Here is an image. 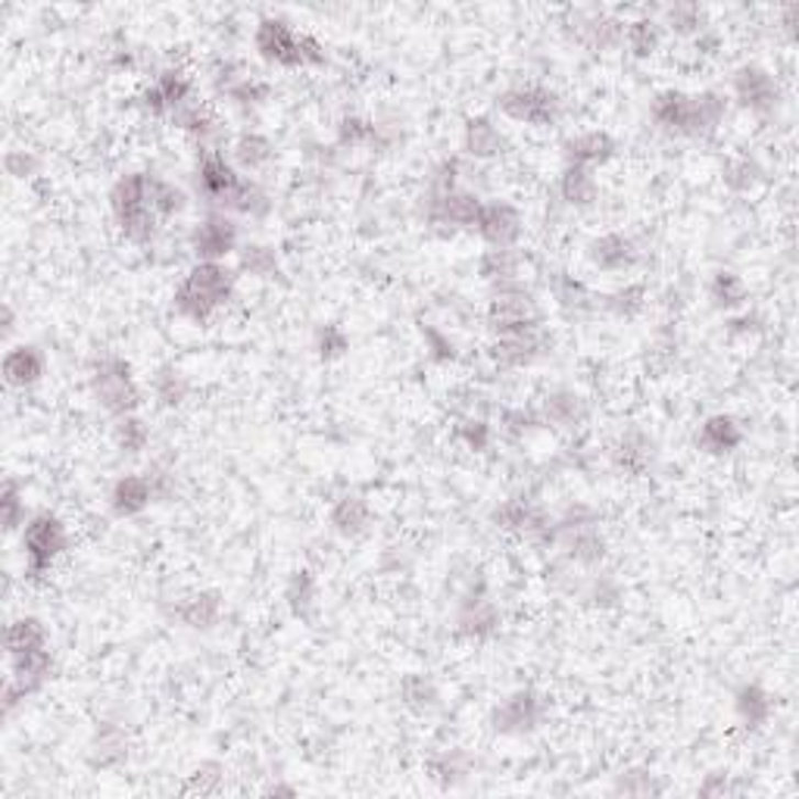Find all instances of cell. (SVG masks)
Returning <instances> with one entry per match:
<instances>
[{
	"label": "cell",
	"mask_w": 799,
	"mask_h": 799,
	"mask_svg": "<svg viewBox=\"0 0 799 799\" xmlns=\"http://www.w3.org/2000/svg\"><path fill=\"white\" fill-rule=\"evenodd\" d=\"M400 700L415 715H429V712H434L441 706V690H437V684H434L431 675L410 672V675L400 678Z\"/></svg>",
	"instance_id": "74e56055"
},
{
	"label": "cell",
	"mask_w": 799,
	"mask_h": 799,
	"mask_svg": "<svg viewBox=\"0 0 799 799\" xmlns=\"http://www.w3.org/2000/svg\"><path fill=\"white\" fill-rule=\"evenodd\" d=\"M544 325V312L541 303L534 300V293L528 291L525 285H512V288H497L490 297L488 307V329L490 334H509L522 332V329H537Z\"/></svg>",
	"instance_id": "ba28073f"
},
{
	"label": "cell",
	"mask_w": 799,
	"mask_h": 799,
	"mask_svg": "<svg viewBox=\"0 0 799 799\" xmlns=\"http://www.w3.org/2000/svg\"><path fill=\"white\" fill-rule=\"evenodd\" d=\"M337 144L341 147H351V151H385L390 144V135L385 132V125L371 122L366 116H344L337 122Z\"/></svg>",
	"instance_id": "836d02e7"
},
{
	"label": "cell",
	"mask_w": 799,
	"mask_h": 799,
	"mask_svg": "<svg viewBox=\"0 0 799 799\" xmlns=\"http://www.w3.org/2000/svg\"><path fill=\"white\" fill-rule=\"evenodd\" d=\"M475 232L481 234V241L488 244L490 251H507V247H515L525 234V215L515 203L509 200H488L481 207V215H478V225Z\"/></svg>",
	"instance_id": "e0dca14e"
},
{
	"label": "cell",
	"mask_w": 799,
	"mask_h": 799,
	"mask_svg": "<svg viewBox=\"0 0 799 799\" xmlns=\"http://www.w3.org/2000/svg\"><path fill=\"white\" fill-rule=\"evenodd\" d=\"M624 44L628 51L637 59L653 57L663 44V22H656L653 16H637L624 25Z\"/></svg>",
	"instance_id": "7bdbcfd3"
},
{
	"label": "cell",
	"mask_w": 799,
	"mask_h": 799,
	"mask_svg": "<svg viewBox=\"0 0 799 799\" xmlns=\"http://www.w3.org/2000/svg\"><path fill=\"white\" fill-rule=\"evenodd\" d=\"M559 197L566 200L568 207H578V210L590 207L600 197V181L593 176V169L566 163V169L559 176Z\"/></svg>",
	"instance_id": "8d00e7d4"
},
{
	"label": "cell",
	"mask_w": 799,
	"mask_h": 799,
	"mask_svg": "<svg viewBox=\"0 0 799 799\" xmlns=\"http://www.w3.org/2000/svg\"><path fill=\"white\" fill-rule=\"evenodd\" d=\"M69 546V531L63 519L54 512H38L22 528V556H25V575L32 581L44 578L59 556Z\"/></svg>",
	"instance_id": "8992f818"
},
{
	"label": "cell",
	"mask_w": 799,
	"mask_h": 799,
	"mask_svg": "<svg viewBox=\"0 0 799 799\" xmlns=\"http://www.w3.org/2000/svg\"><path fill=\"white\" fill-rule=\"evenodd\" d=\"M571 35L578 44H585L587 51H612L624 44V22L600 13V10H575V25Z\"/></svg>",
	"instance_id": "44dd1931"
},
{
	"label": "cell",
	"mask_w": 799,
	"mask_h": 799,
	"mask_svg": "<svg viewBox=\"0 0 799 799\" xmlns=\"http://www.w3.org/2000/svg\"><path fill=\"white\" fill-rule=\"evenodd\" d=\"M553 546L563 550L568 563L578 566H600L606 556V534L600 531V515L587 503H568L553 525Z\"/></svg>",
	"instance_id": "277c9868"
},
{
	"label": "cell",
	"mask_w": 799,
	"mask_h": 799,
	"mask_svg": "<svg viewBox=\"0 0 799 799\" xmlns=\"http://www.w3.org/2000/svg\"><path fill=\"white\" fill-rule=\"evenodd\" d=\"M478 273L488 281L490 288H512V285H525L522 273H525V256L519 254L515 247L507 251H488L478 263Z\"/></svg>",
	"instance_id": "1f68e13d"
},
{
	"label": "cell",
	"mask_w": 799,
	"mask_h": 799,
	"mask_svg": "<svg viewBox=\"0 0 799 799\" xmlns=\"http://www.w3.org/2000/svg\"><path fill=\"white\" fill-rule=\"evenodd\" d=\"M191 95H195V85L181 69H163L154 85L141 91V107L156 119H173L176 110L191 103Z\"/></svg>",
	"instance_id": "d6986e66"
},
{
	"label": "cell",
	"mask_w": 799,
	"mask_h": 799,
	"mask_svg": "<svg viewBox=\"0 0 799 799\" xmlns=\"http://www.w3.org/2000/svg\"><path fill=\"white\" fill-rule=\"evenodd\" d=\"M644 285H624L619 291L600 293V310L609 312V315H619V319H634L637 312L644 310Z\"/></svg>",
	"instance_id": "681fc988"
},
{
	"label": "cell",
	"mask_w": 799,
	"mask_h": 799,
	"mask_svg": "<svg viewBox=\"0 0 799 799\" xmlns=\"http://www.w3.org/2000/svg\"><path fill=\"white\" fill-rule=\"evenodd\" d=\"M285 600H288V606H291V612L297 619H310L312 612H315V603H319L315 575L307 571V568L293 571L291 578H288V585H285Z\"/></svg>",
	"instance_id": "f6af8a7d"
},
{
	"label": "cell",
	"mask_w": 799,
	"mask_h": 799,
	"mask_svg": "<svg viewBox=\"0 0 799 799\" xmlns=\"http://www.w3.org/2000/svg\"><path fill=\"white\" fill-rule=\"evenodd\" d=\"M546 351H550V337H546L544 325H537V329L497 334L490 344V359L500 369H525V366H534L541 356H546Z\"/></svg>",
	"instance_id": "ac0fdd59"
},
{
	"label": "cell",
	"mask_w": 799,
	"mask_h": 799,
	"mask_svg": "<svg viewBox=\"0 0 799 799\" xmlns=\"http://www.w3.org/2000/svg\"><path fill=\"white\" fill-rule=\"evenodd\" d=\"M178 622L191 631H210L222 619V593L219 590H195L176 606Z\"/></svg>",
	"instance_id": "4dcf8cb0"
},
{
	"label": "cell",
	"mask_w": 799,
	"mask_h": 799,
	"mask_svg": "<svg viewBox=\"0 0 799 799\" xmlns=\"http://www.w3.org/2000/svg\"><path fill=\"white\" fill-rule=\"evenodd\" d=\"M244 178L237 173L229 156L222 151H203L200 163H197V195L203 197V203L210 210L229 213V203L237 195V188L244 185Z\"/></svg>",
	"instance_id": "8fae6325"
},
{
	"label": "cell",
	"mask_w": 799,
	"mask_h": 799,
	"mask_svg": "<svg viewBox=\"0 0 799 799\" xmlns=\"http://www.w3.org/2000/svg\"><path fill=\"white\" fill-rule=\"evenodd\" d=\"M471 765L475 762H471L466 750L453 746V750H444L437 759L431 762V772H434V778L441 780L444 787H456V784H463L471 775Z\"/></svg>",
	"instance_id": "c3c4849f"
},
{
	"label": "cell",
	"mask_w": 799,
	"mask_h": 799,
	"mask_svg": "<svg viewBox=\"0 0 799 799\" xmlns=\"http://www.w3.org/2000/svg\"><path fill=\"white\" fill-rule=\"evenodd\" d=\"M456 441H463L468 450L475 453H485L493 441V429H490L488 419H475V415H466L459 425H456Z\"/></svg>",
	"instance_id": "9f6ffc18"
},
{
	"label": "cell",
	"mask_w": 799,
	"mask_h": 799,
	"mask_svg": "<svg viewBox=\"0 0 799 799\" xmlns=\"http://www.w3.org/2000/svg\"><path fill=\"white\" fill-rule=\"evenodd\" d=\"M772 693L762 687V684H743L741 690L734 693V712L746 731H759L762 724H768L772 719Z\"/></svg>",
	"instance_id": "e575fe53"
},
{
	"label": "cell",
	"mask_w": 799,
	"mask_h": 799,
	"mask_svg": "<svg viewBox=\"0 0 799 799\" xmlns=\"http://www.w3.org/2000/svg\"><path fill=\"white\" fill-rule=\"evenodd\" d=\"M191 790L195 794H219L222 790V765L219 762H203L191 775Z\"/></svg>",
	"instance_id": "be15d7a7"
},
{
	"label": "cell",
	"mask_w": 799,
	"mask_h": 799,
	"mask_svg": "<svg viewBox=\"0 0 799 799\" xmlns=\"http://www.w3.org/2000/svg\"><path fill=\"white\" fill-rule=\"evenodd\" d=\"M275 159V144L259 132H241L232 141V163L244 173H263Z\"/></svg>",
	"instance_id": "d590c367"
},
{
	"label": "cell",
	"mask_w": 799,
	"mask_h": 799,
	"mask_svg": "<svg viewBox=\"0 0 799 799\" xmlns=\"http://www.w3.org/2000/svg\"><path fill=\"white\" fill-rule=\"evenodd\" d=\"M419 332H422V341H425V351H429L431 363L447 366V363H456V359H459L456 341H453L444 329H437V325H431V322H422Z\"/></svg>",
	"instance_id": "11a10c76"
},
{
	"label": "cell",
	"mask_w": 799,
	"mask_h": 799,
	"mask_svg": "<svg viewBox=\"0 0 799 799\" xmlns=\"http://www.w3.org/2000/svg\"><path fill=\"white\" fill-rule=\"evenodd\" d=\"M151 200H154V210L159 219H173V215L185 213V207H188V195L178 188L176 181L156 176V173L151 178Z\"/></svg>",
	"instance_id": "f907efd6"
},
{
	"label": "cell",
	"mask_w": 799,
	"mask_h": 799,
	"mask_svg": "<svg viewBox=\"0 0 799 799\" xmlns=\"http://www.w3.org/2000/svg\"><path fill=\"white\" fill-rule=\"evenodd\" d=\"M113 444H116L122 453H144L147 444H151V425L141 419V415H119L116 425H113Z\"/></svg>",
	"instance_id": "bcb514c9"
},
{
	"label": "cell",
	"mask_w": 799,
	"mask_h": 799,
	"mask_svg": "<svg viewBox=\"0 0 799 799\" xmlns=\"http://www.w3.org/2000/svg\"><path fill=\"white\" fill-rule=\"evenodd\" d=\"M587 259L600 269V273L619 275L631 273L641 263V247L631 234L624 232H606L593 237L587 244Z\"/></svg>",
	"instance_id": "ffe728a7"
},
{
	"label": "cell",
	"mask_w": 799,
	"mask_h": 799,
	"mask_svg": "<svg viewBox=\"0 0 799 799\" xmlns=\"http://www.w3.org/2000/svg\"><path fill=\"white\" fill-rule=\"evenodd\" d=\"M485 200L468 191V188H453L444 195H429L422 197V215L429 225L437 229H450V232H463V229H475L478 225V215H481Z\"/></svg>",
	"instance_id": "4fadbf2b"
},
{
	"label": "cell",
	"mask_w": 799,
	"mask_h": 799,
	"mask_svg": "<svg viewBox=\"0 0 799 799\" xmlns=\"http://www.w3.org/2000/svg\"><path fill=\"white\" fill-rule=\"evenodd\" d=\"M728 116V100L719 91H663L650 103V119L665 135L709 137Z\"/></svg>",
	"instance_id": "6da1fadb"
},
{
	"label": "cell",
	"mask_w": 799,
	"mask_h": 799,
	"mask_svg": "<svg viewBox=\"0 0 799 799\" xmlns=\"http://www.w3.org/2000/svg\"><path fill=\"white\" fill-rule=\"evenodd\" d=\"M709 300H712V307L722 312H734L746 307V300H750V288H746V281H743L737 273H722L712 275V281H709Z\"/></svg>",
	"instance_id": "60d3db41"
},
{
	"label": "cell",
	"mask_w": 799,
	"mask_h": 799,
	"mask_svg": "<svg viewBox=\"0 0 799 799\" xmlns=\"http://www.w3.org/2000/svg\"><path fill=\"white\" fill-rule=\"evenodd\" d=\"M493 525L507 534H515L528 544L534 546H553V525H556V515L546 512L534 497L528 493H512L507 497L500 507L493 509Z\"/></svg>",
	"instance_id": "52a82bcc"
},
{
	"label": "cell",
	"mask_w": 799,
	"mask_h": 799,
	"mask_svg": "<svg viewBox=\"0 0 799 799\" xmlns=\"http://www.w3.org/2000/svg\"><path fill=\"white\" fill-rule=\"evenodd\" d=\"M563 154L566 163L571 166H587V169H597L606 166L612 156L619 154V144L609 132H581V135H571L563 144Z\"/></svg>",
	"instance_id": "484cf974"
},
{
	"label": "cell",
	"mask_w": 799,
	"mask_h": 799,
	"mask_svg": "<svg viewBox=\"0 0 799 799\" xmlns=\"http://www.w3.org/2000/svg\"><path fill=\"white\" fill-rule=\"evenodd\" d=\"M612 466L628 478H644L656 466V441L641 429L624 431L612 447Z\"/></svg>",
	"instance_id": "7402d4cb"
},
{
	"label": "cell",
	"mask_w": 799,
	"mask_h": 799,
	"mask_svg": "<svg viewBox=\"0 0 799 799\" xmlns=\"http://www.w3.org/2000/svg\"><path fill=\"white\" fill-rule=\"evenodd\" d=\"M129 756V734L125 728H119L113 722L98 724L91 746H88V759L95 768H116L119 762H125Z\"/></svg>",
	"instance_id": "d6a6232c"
},
{
	"label": "cell",
	"mask_w": 799,
	"mask_h": 799,
	"mask_svg": "<svg viewBox=\"0 0 799 799\" xmlns=\"http://www.w3.org/2000/svg\"><path fill=\"white\" fill-rule=\"evenodd\" d=\"M500 113L525 125H553L563 116V98L546 85H515L497 98Z\"/></svg>",
	"instance_id": "9c48e42d"
},
{
	"label": "cell",
	"mask_w": 799,
	"mask_h": 799,
	"mask_svg": "<svg viewBox=\"0 0 799 799\" xmlns=\"http://www.w3.org/2000/svg\"><path fill=\"white\" fill-rule=\"evenodd\" d=\"M587 400L571 388L546 390L541 400V422L556 431H575L587 422Z\"/></svg>",
	"instance_id": "603a6c76"
},
{
	"label": "cell",
	"mask_w": 799,
	"mask_h": 799,
	"mask_svg": "<svg viewBox=\"0 0 799 799\" xmlns=\"http://www.w3.org/2000/svg\"><path fill=\"white\" fill-rule=\"evenodd\" d=\"M3 337H13V332H16V312H13V307L10 303H3Z\"/></svg>",
	"instance_id": "03108f58"
},
{
	"label": "cell",
	"mask_w": 799,
	"mask_h": 799,
	"mask_svg": "<svg viewBox=\"0 0 799 799\" xmlns=\"http://www.w3.org/2000/svg\"><path fill=\"white\" fill-rule=\"evenodd\" d=\"M329 522H332L334 534H341V537H347V541L363 537V534L371 528L369 500L359 497V493H344V497H337L332 503V512H329Z\"/></svg>",
	"instance_id": "f1b7e54d"
},
{
	"label": "cell",
	"mask_w": 799,
	"mask_h": 799,
	"mask_svg": "<svg viewBox=\"0 0 799 799\" xmlns=\"http://www.w3.org/2000/svg\"><path fill=\"white\" fill-rule=\"evenodd\" d=\"M3 169H7V176L16 178V181H29V178H35L41 173V159L38 154H32L25 147H16V151H7Z\"/></svg>",
	"instance_id": "680465c9"
},
{
	"label": "cell",
	"mask_w": 799,
	"mask_h": 799,
	"mask_svg": "<svg viewBox=\"0 0 799 799\" xmlns=\"http://www.w3.org/2000/svg\"><path fill=\"white\" fill-rule=\"evenodd\" d=\"M154 500V485H151L147 475H135V471L132 475H122L116 485L110 488V509H113V515H119V519H135Z\"/></svg>",
	"instance_id": "4316f807"
},
{
	"label": "cell",
	"mask_w": 799,
	"mask_h": 799,
	"mask_svg": "<svg viewBox=\"0 0 799 799\" xmlns=\"http://www.w3.org/2000/svg\"><path fill=\"white\" fill-rule=\"evenodd\" d=\"M151 388H154V397L159 400V407H166V410H178L185 400H188V375L173 366V363H166V366H159L154 371V381H151Z\"/></svg>",
	"instance_id": "b9f144b4"
},
{
	"label": "cell",
	"mask_w": 799,
	"mask_h": 799,
	"mask_svg": "<svg viewBox=\"0 0 799 799\" xmlns=\"http://www.w3.org/2000/svg\"><path fill=\"white\" fill-rule=\"evenodd\" d=\"M234 297V273L225 263H197L173 293V310L195 322L210 325L213 315Z\"/></svg>",
	"instance_id": "7a4b0ae2"
},
{
	"label": "cell",
	"mask_w": 799,
	"mask_h": 799,
	"mask_svg": "<svg viewBox=\"0 0 799 799\" xmlns=\"http://www.w3.org/2000/svg\"><path fill=\"white\" fill-rule=\"evenodd\" d=\"M665 25L675 32V35H700L706 32V16H702V10L697 3H675V7H668L665 10Z\"/></svg>",
	"instance_id": "db71d44e"
},
{
	"label": "cell",
	"mask_w": 799,
	"mask_h": 799,
	"mask_svg": "<svg viewBox=\"0 0 799 799\" xmlns=\"http://www.w3.org/2000/svg\"><path fill=\"white\" fill-rule=\"evenodd\" d=\"M731 91H734V100L741 103L743 110H750L756 116H772L780 103L778 78L772 76L765 66H759V63L741 66L734 73V78H731Z\"/></svg>",
	"instance_id": "2e32d148"
},
{
	"label": "cell",
	"mask_w": 799,
	"mask_h": 799,
	"mask_svg": "<svg viewBox=\"0 0 799 799\" xmlns=\"http://www.w3.org/2000/svg\"><path fill=\"white\" fill-rule=\"evenodd\" d=\"M237 266H241V273L254 275V278H275L281 269L278 254L269 244H244L237 251Z\"/></svg>",
	"instance_id": "7dc6e473"
},
{
	"label": "cell",
	"mask_w": 799,
	"mask_h": 799,
	"mask_svg": "<svg viewBox=\"0 0 799 799\" xmlns=\"http://www.w3.org/2000/svg\"><path fill=\"white\" fill-rule=\"evenodd\" d=\"M500 622H503L500 606L490 600L485 581L481 578H478V585L471 581L456 609V634L466 641H488L500 631Z\"/></svg>",
	"instance_id": "9a60e30c"
},
{
	"label": "cell",
	"mask_w": 799,
	"mask_h": 799,
	"mask_svg": "<svg viewBox=\"0 0 799 799\" xmlns=\"http://www.w3.org/2000/svg\"><path fill=\"white\" fill-rule=\"evenodd\" d=\"M463 151L471 159H493L507 151V135L490 116H471L463 129Z\"/></svg>",
	"instance_id": "f546056e"
},
{
	"label": "cell",
	"mask_w": 799,
	"mask_h": 799,
	"mask_svg": "<svg viewBox=\"0 0 799 799\" xmlns=\"http://www.w3.org/2000/svg\"><path fill=\"white\" fill-rule=\"evenodd\" d=\"M722 178L734 195H750L765 181V169H762V163L756 156H731L724 163Z\"/></svg>",
	"instance_id": "ee69618b"
},
{
	"label": "cell",
	"mask_w": 799,
	"mask_h": 799,
	"mask_svg": "<svg viewBox=\"0 0 799 799\" xmlns=\"http://www.w3.org/2000/svg\"><path fill=\"white\" fill-rule=\"evenodd\" d=\"M151 178H154V173H129L113 185L110 210L116 215V222L135 213H156L154 200H151Z\"/></svg>",
	"instance_id": "d4e9b609"
},
{
	"label": "cell",
	"mask_w": 799,
	"mask_h": 799,
	"mask_svg": "<svg viewBox=\"0 0 799 799\" xmlns=\"http://www.w3.org/2000/svg\"><path fill=\"white\" fill-rule=\"evenodd\" d=\"M537 425H544V422H541V415H534V412L528 410L503 412V431H507L509 437H525L528 431H534Z\"/></svg>",
	"instance_id": "e7e4bbea"
},
{
	"label": "cell",
	"mask_w": 799,
	"mask_h": 799,
	"mask_svg": "<svg viewBox=\"0 0 799 799\" xmlns=\"http://www.w3.org/2000/svg\"><path fill=\"white\" fill-rule=\"evenodd\" d=\"M254 47L259 57L285 69H310L325 66V47L312 35H300L285 16H266L259 20L254 35Z\"/></svg>",
	"instance_id": "3957f363"
},
{
	"label": "cell",
	"mask_w": 799,
	"mask_h": 799,
	"mask_svg": "<svg viewBox=\"0 0 799 799\" xmlns=\"http://www.w3.org/2000/svg\"><path fill=\"white\" fill-rule=\"evenodd\" d=\"M269 95H273V88L266 85V81H259V78L254 76H247L237 88H232L229 91V98L237 103V107H259V103H266L269 100Z\"/></svg>",
	"instance_id": "6125c7cd"
},
{
	"label": "cell",
	"mask_w": 799,
	"mask_h": 799,
	"mask_svg": "<svg viewBox=\"0 0 799 799\" xmlns=\"http://www.w3.org/2000/svg\"><path fill=\"white\" fill-rule=\"evenodd\" d=\"M0 512H3V531L13 534L25 528V493L16 478H7L0 490Z\"/></svg>",
	"instance_id": "816d5d0a"
},
{
	"label": "cell",
	"mask_w": 799,
	"mask_h": 799,
	"mask_svg": "<svg viewBox=\"0 0 799 799\" xmlns=\"http://www.w3.org/2000/svg\"><path fill=\"white\" fill-rule=\"evenodd\" d=\"M587 600L593 606H600V609H609V606H615L622 600V585L612 575H593L587 581Z\"/></svg>",
	"instance_id": "91938a15"
},
{
	"label": "cell",
	"mask_w": 799,
	"mask_h": 799,
	"mask_svg": "<svg viewBox=\"0 0 799 799\" xmlns=\"http://www.w3.org/2000/svg\"><path fill=\"white\" fill-rule=\"evenodd\" d=\"M546 715V702L537 690L531 687H519L512 690L509 697L493 706L490 712V724L497 734H507V737H525L531 731H537Z\"/></svg>",
	"instance_id": "7c38bea8"
},
{
	"label": "cell",
	"mask_w": 799,
	"mask_h": 799,
	"mask_svg": "<svg viewBox=\"0 0 799 799\" xmlns=\"http://www.w3.org/2000/svg\"><path fill=\"white\" fill-rule=\"evenodd\" d=\"M54 678V656L51 650H35V653H22V656H10V678L3 684V712L13 715L16 706L35 697L44 684Z\"/></svg>",
	"instance_id": "30bf717a"
},
{
	"label": "cell",
	"mask_w": 799,
	"mask_h": 799,
	"mask_svg": "<svg viewBox=\"0 0 799 799\" xmlns=\"http://www.w3.org/2000/svg\"><path fill=\"white\" fill-rule=\"evenodd\" d=\"M553 297L556 303L571 315H585V312H600V293H593L585 281H575L571 275H556L553 278Z\"/></svg>",
	"instance_id": "f35d334b"
},
{
	"label": "cell",
	"mask_w": 799,
	"mask_h": 799,
	"mask_svg": "<svg viewBox=\"0 0 799 799\" xmlns=\"http://www.w3.org/2000/svg\"><path fill=\"white\" fill-rule=\"evenodd\" d=\"M47 646V628L35 615H20L7 628V656H22Z\"/></svg>",
	"instance_id": "ab89813d"
},
{
	"label": "cell",
	"mask_w": 799,
	"mask_h": 799,
	"mask_svg": "<svg viewBox=\"0 0 799 799\" xmlns=\"http://www.w3.org/2000/svg\"><path fill=\"white\" fill-rule=\"evenodd\" d=\"M237 241H241L237 222L229 213H219V210H210L188 234V244L195 251L197 263H222L225 256L237 251Z\"/></svg>",
	"instance_id": "5bb4252c"
},
{
	"label": "cell",
	"mask_w": 799,
	"mask_h": 799,
	"mask_svg": "<svg viewBox=\"0 0 799 799\" xmlns=\"http://www.w3.org/2000/svg\"><path fill=\"white\" fill-rule=\"evenodd\" d=\"M315 351H319V356L325 363L341 359L344 353L351 351V334H347V329L341 322H322L315 329Z\"/></svg>",
	"instance_id": "f5cc1de1"
},
{
	"label": "cell",
	"mask_w": 799,
	"mask_h": 799,
	"mask_svg": "<svg viewBox=\"0 0 799 799\" xmlns=\"http://www.w3.org/2000/svg\"><path fill=\"white\" fill-rule=\"evenodd\" d=\"M47 371V356L38 344H16L3 356V381L10 388H35Z\"/></svg>",
	"instance_id": "cb8c5ba5"
},
{
	"label": "cell",
	"mask_w": 799,
	"mask_h": 799,
	"mask_svg": "<svg viewBox=\"0 0 799 799\" xmlns=\"http://www.w3.org/2000/svg\"><path fill=\"white\" fill-rule=\"evenodd\" d=\"M91 393L100 403V410L110 412L113 419L132 415L141 407V388H137L135 369L122 356H103L91 371Z\"/></svg>",
	"instance_id": "5b68a950"
},
{
	"label": "cell",
	"mask_w": 799,
	"mask_h": 799,
	"mask_svg": "<svg viewBox=\"0 0 799 799\" xmlns=\"http://www.w3.org/2000/svg\"><path fill=\"white\" fill-rule=\"evenodd\" d=\"M459 178H463V159H459V156L441 159V163L431 169L429 195H444V191H453V188H463Z\"/></svg>",
	"instance_id": "6f0895ef"
},
{
	"label": "cell",
	"mask_w": 799,
	"mask_h": 799,
	"mask_svg": "<svg viewBox=\"0 0 799 799\" xmlns=\"http://www.w3.org/2000/svg\"><path fill=\"white\" fill-rule=\"evenodd\" d=\"M741 444L743 425L734 415H728V412L709 415L700 425V431H697V447L702 453H709V456H728V453H734Z\"/></svg>",
	"instance_id": "83f0119b"
},
{
	"label": "cell",
	"mask_w": 799,
	"mask_h": 799,
	"mask_svg": "<svg viewBox=\"0 0 799 799\" xmlns=\"http://www.w3.org/2000/svg\"><path fill=\"white\" fill-rule=\"evenodd\" d=\"M615 794H624V797H650V794H663V787L656 784V778L650 772H628V775H619Z\"/></svg>",
	"instance_id": "94428289"
}]
</instances>
